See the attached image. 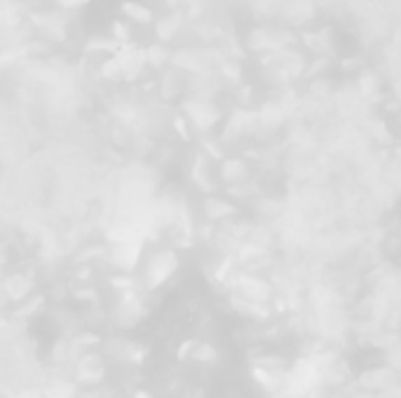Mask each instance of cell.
I'll return each mask as SVG.
<instances>
[{
	"mask_svg": "<svg viewBox=\"0 0 401 398\" xmlns=\"http://www.w3.org/2000/svg\"><path fill=\"white\" fill-rule=\"evenodd\" d=\"M183 260L178 248L174 246H160L146 253L143 265L139 269V279H141V288L146 295L160 293L164 286H169V281L176 279V274L181 272Z\"/></svg>",
	"mask_w": 401,
	"mask_h": 398,
	"instance_id": "obj_1",
	"label": "cell"
},
{
	"mask_svg": "<svg viewBox=\"0 0 401 398\" xmlns=\"http://www.w3.org/2000/svg\"><path fill=\"white\" fill-rule=\"evenodd\" d=\"M146 253H148L146 251V237L143 234H136V237L106 244L104 265L108 267L113 274H139Z\"/></svg>",
	"mask_w": 401,
	"mask_h": 398,
	"instance_id": "obj_2",
	"label": "cell"
},
{
	"mask_svg": "<svg viewBox=\"0 0 401 398\" xmlns=\"http://www.w3.org/2000/svg\"><path fill=\"white\" fill-rule=\"evenodd\" d=\"M111 373V363L106 356L94 349V352L80 354L76 361L71 363V382L73 387L80 391H99L106 387Z\"/></svg>",
	"mask_w": 401,
	"mask_h": 398,
	"instance_id": "obj_3",
	"label": "cell"
},
{
	"mask_svg": "<svg viewBox=\"0 0 401 398\" xmlns=\"http://www.w3.org/2000/svg\"><path fill=\"white\" fill-rule=\"evenodd\" d=\"M181 115L190 125L192 132L211 134L223 122V111L213 104L211 97H185L181 101Z\"/></svg>",
	"mask_w": 401,
	"mask_h": 398,
	"instance_id": "obj_4",
	"label": "cell"
},
{
	"mask_svg": "<svg viewBox=\"0 0 401 398\" xmlns=\"http://www.w3.org/2000/svg\"><path fill=\"white\" fill-rule=\"evenodd\" d=\"M148 295L136 293V295H127V298H115V305L111 309V326L118 333H129V330L139 328L141 323L148 319L150 307L146 302Z\"/></svg>",
	"mask_w": 401,
	"mask_h": 398,
	"instance_id": "obj_5",
	"label": "cell"
},
{
	"mask_svg": "<svg viewBox=\"0 0 401 398\" xmlns=\"http://www.w3.org/2000/svg\"><path fill=\"white\" fill-rule=\"evenodd\" d=\"M99 352H101L106 356V361L113 363V366H127V368H141L146 359H148V347L125 335L106 337Z\"/></svg>",
	"mask_w": 401,
	"mask_h": 398,
	"instance_id": "obj_6",
	"label": "cell"
},
{
	"mask_svg": "<svg viewBox=\"0 0 401 398\" xmlns=\"http://www.w3.org/2000/svg\"><path fill=\"white\" fill-rule=\"evenodd\" d=\"M36 291H38L36 276L31 272H24V269H15V272L3 276V281H0V300H3V305L19 307L26 300H31Z\"/></svg>",
	"mask_w": 401,
	"mask_h": 398,
	"instance_id": "obj_7",
	"label": "cell"
},
{
	"mask_svg": "<svg viewBox=\"0 0 401 398\" xmlns=\"http://www.w3.org/2000/svg\"><path fill=\"white\" fill-rule=\"evenodd\" d=\"M185 29V17L181 10H169L164 12L162 17L155 19V24H153V36H155V43H162L169 47L174 40L183 33Z\"/></svg>",
	"mask_w": 401,
	"mask_h": 398,
	"instance_id": "obj_8",
	"label": "cell"
},
{
	"mask_svg": "<svg viewBox=\"0 0 401 398\" xmlns=\"http://www.w3.org/2000/svg\"><path fill=\"white\" fill-rule=\"evenodd\" d=\"M120 19H125L134 29H153L157 15L143 0H122L120 3Z\"/></svg>",
	"mask_w": 401,
	"mask_h": 398,
	"instance_id": "obj_9",
	"label": "cell"
},
{
	"mask_svg": "<svg viewBox=\"0 0 401 398\" xmlns=\"http://www.w3.org/2000/svg\"><path fill=\"white\" fill-rule=\"evenodd\" d=\"M249 164L242 157H223L218 162V180L228 187L249 183Z\"/></svg>",
	"mask_w": 401,
	"mask_h": 398,
	"instance_id": "obj_10",
	"label": "cell"
},
{
	"mask_svg": "<svg viewBox=\"0 0 401 398\" xmlns=\"http://www.w3.org/2000/svg\"><path fill=\"white\" fill-rule=\"evenodd\" d=\"M202 213L209 225H220V222H228L237 215V206L230 199L216 197V194H206V199L202 201Z\"/></svg>",
	"mask_w": 401,
	"mask_h": 398,
	"instance_id": "obj_11",
	"label": "cell"
},
{
	"mask_svg": "<svg viewBox=\"0 0 401 398\" xmlns=\"http://www.w3.org/2000/svg\"><path fill=\"white\" fill-rule=\"evenodd\" d=\"M171 52L162 43H150L143 45V59H146V69L153 71L155 76H160L162 71H167L171 66Z\"/></svg>",
	"mask_w": 401,
	"mask_h": 398,
	"instance_id": "obj_12",
	"label": "cell"
},
{
	"mask_svg": "<svg viewBox=\"0 0 401 398\" xmlns=\"http://www.w3.org/2000/svg\"><path fill=\"white\" fill-rule=\"evenodd\" d=\"M106 283H108V288L115 298H127V295L143 293L139 274H111L108 279H106Z\"/></svg>",
	"mask_w": 401,
	"mask_h": 398,
	"instance_id": "obj_13",
	"label": "cell"
},
{
	"mask_svg": "<svg viewBox=\"0 0 401 398\" xmlns=\"http://www.w3.org/2000/svg\"><path fill=\"white\" fill-rule=\"evenodd\" d=\"M220 359V354H218V349L213 342L209 340H197V345H195V352H192L190 356V361L192 363H197V366H216Z\"/></svg>",
	"mask_w": 401,
	"mask_h": 398,
	"instance_id": "obj_14",
	"label": "cell"
},
{
	"mask_svg": "<svg viewBox=\"0 0 401 398\" xmlns=\"http://www.w3.org/2000/svg\"><path fill=\"white\" fill-rule=\"evenodd\" d=\"M134 33H136V29H134L132 24H127L125 19H113L111 26H108V38L115 40L118 45H127V43H134Z\"/></svg>",
	"mask_w": 401,
	"mask_h": 398,
	"instance_id": "obj_15",
	"label": "cell"
},
{
	"mask_svg": "<svg viewBox=\"0 0 401 398\" xmlns=\"http://www.w3.org/2000/svg\"><path fill=\"white\" fill-rule=\"evenodd\" d=\"M357 85H359V94H362V97L373 99V97H376V94L380 92V85H383V80H380L373 71L364 69L362 73H359Z\"/></svg>",
	"mask_w": 401,
	"mask_h": 398,
	"instance_id": "obj_16",
	"label": "cell"
},
{
	"mask_svg": "<svg viewBox=\"0 0 401 398\" xmlns=\"http://www.w3.org/2000/svg\"><path fill=\"white\" fill-rule=\"evenodd\" d=\"M71 298L76 302H85V305H97L99 302V291L94 283H76V288L71 291Z\"/></svg>",
	"mask_w": 401,
	"mask_h": 398,
	"instance_id": "obj_17",
	"label": "cell"
},
{
	"mask_svg": "<svg viewBox=\"0 0 401 398\" xmlns=\"http://www.w3.org/2000/svg\"><path fill=\"white\" fill-rule=\"evenodd\" d=\"M195 345H197V340H181L178 342V347H176V359L178 361H190V356L192 352H195Z\"/></svg>",
	"mask_w": 401,
	"mask_h": 398,
	"instance_id": "obj_18",
	"label": "cell"
},
{
	"mask_svg": "<svg viewBox=\"0 0 401 398\" xmlns=\"http://www.w3.org/2000/svg\"><path fill=\"white\" fill-rule=\"evenodd\" d=\"M127 398H157V394H153L150 389H143V387H136L129 391V396Z\"/></svg>",
	"mask_w": 401,
	"mask_h": 398,
	"instance_id": "obj_19",
	"label": "cell"
}]
</instances>
